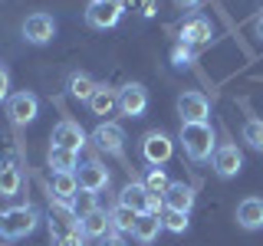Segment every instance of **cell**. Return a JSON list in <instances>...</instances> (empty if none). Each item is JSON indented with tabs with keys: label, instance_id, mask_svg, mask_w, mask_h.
Masks as SVG:
<instances>
[{
	"label": "cell",
	"instance_id": "1",
	"mask_svg": "<svg viewBox=\"0 0 263 246\" xmlns=\"http://www.w3.org/2000/svg\"><path fill=\"white\" fill-rule=\"evenodd\" d=\"M181 145H184V154L191 161H208L217 151V141H214V128L208 121H184L181 125Z\"/></svg>",
	"mask_w": 263,
	"mask_h": 246
},
{
	"label": "cell",
	"instance_id": "2",
	"mask_svg": "<svg viewBox=\"0 0 263 246\" xmlns=\"http://www.w3.org/2000/svg\"><path fill=\"white\" fill-rule=\"evenodd\" d=\"M40 223V213L33 207H10L0 213V236H7V240H20V236L33 233Z\"/></svg>",
	"mask_w": 263,
	"mask_h": 246
},
{
	"label": "cell",
	"instance_id": "3",
	"mask_svg": "<svg viewBox=\"0 0 263 246\" xmlns=\"http://www.w3.org/2000/svg\"><path fill=\"white\" fill-rule=\"evenodd\" d=\"M119 203L132 207L135 213H161V210H164V197H161V194H152V191L142 184V180H132V184L122 187Z\"/></svg>",
	"mask_w": 263,
	"mask_h": 246
},
{
	"label": "cell",
	"instance_id": "4",
	"mask_svg": "<svg viewBox=\"0 0 263 246\" xmlns=\"http://www.w3.org/2000/svg\"><path fill=\"white\" fill-rule=\"evenodd\" d=\"M122 0H92L89 4V10H86V20H89V27H96V30H109L119 23V16H122Z\"/></svg>",
	"mask_w": 263,
	"mask_h": 246
},
{
	"label": "cell",
	"instance_id": "5",
	"mask_svg": "<svg viewBox=\"0 0 263 246\" xmlns=\"http://www.w3.org/2000/svg\"><path fill=\"white\" fill-rule=\"evenodd\" d=\"M79 230V217L72 213L69 203H60V200H49V233H53V240H60V236H69Z\"/></svg>",
	"mask_w": 263,
	"mask_h": 246
},
{
	"label": "cell",
	"instance_id": "6",
	"mask_svg": "<svg viewBox=\"0 0 263 246\" xmlns=\"http://www.w3.org/2000/svg\"><path fill=\"white\" fill-rule=\"evenodd\" d=\"M23 36H27V43H33V46H43L56 36V20L49 13H30L27 20H23Z\"/></svg>",
	"mask_w": 263,
	"mask_h": 246
},
{
	"label": "cell",
	"instance_id": "7",
	"mask_svg": "<svg viewBox=\"0 0 263 246\" xmlns=\"http://www.w3.org/2000/svg\"><path fill=\"white\" fill-rule=\"evenodd\" d=\"M36 112H40V102L33 92H13L7 98V115H10L13 125H30L36 118Z\"/></svg>",
	"mask_w": 263,
	"mask_h": 246
},
{
	"label": "cell",
	"instance_id": "8",
	"mask_svg": "<svg viewBox=\"0 0 263 246\" xmlns=\"http://www.w3.org/2000/svg\"><path fill=\"white\" fill-rule=\"evenodd\" d=\"M171 151H175V145H171V138L164 135V131H148L145 141H142V158L152 164V168H158L171 158Z\"/></svg>",
	"mask_w": 263,
	"mask_h": 246
},
{
	"label": "cell",
	"instance_id": "9",
	"mask_svg": "<svg viewBox=\"0 0 263 246\" xmlns=\"http://www.w3.org/2000/svg\"><path fill=\"white\" fill-rule=\"evenodd\" d=\"M148 109V92L142 82H128V86L119 89V112L128 115V118H138Z\"/></svg>",
	"mask_w": 263,
	"mask_h": 246
},
{
	"label": "cell",
	"instance_id": "10",
	"mask_svg": "<svg viewBox=\"0 0 263 246\" xmlns=\"http://www.w3.org/2000/svg\"><path fill=\"white\" fill-rule=\"evenodd\" d=\"M76 194H79L76 171H53V177H49V200H60V203L72 207V197Z\"/></svg>",
	"mask_w": 263,
	"mask_h": 246
},
{
	"label": "cell",
	"instance_id": "11",
	"mask_svg": "<svg viewBox=\"0 0 263 246\" xmlns=\"http://www.w3.org/2000/svg\"><path fill=\"white\" fill-rule=\"evenodd\" d=\"M92 141L99 151L105 154H122V148H125V131H122L115 121H102L96 131H92Z\"/></svg>",
	"mask_w": 263,
	"mask_h": 246
},
{
	"label": "cell",
	"instance_id": "12",
	"mask_svg": "<svg viewBox=\"0 0 263 246\" xmlns=\"http://www.w3.org/2000/svg\"><path fill=\"white\" fill-rule=\"evenodd\" d=\"M178 115H181V125L184 121H208L211 105L201 92H184V95H178Z\"/></svg>",
	"mask_w": 263,
	"mask_h": 246
},
{
	"label": "cell",
	"instance_id": "13",
	"mask_svg": "<svg viewBox=\"0 0 263 246\" xmlns=\"http://www.w3.org/2000/svg\"><path fill=\"white\" fill-rule=\"evenodd\" d=\"M76 180H79V191H105L109 187V171L102 168L99 161H89V164H79L76 168Z\"/></svg>",
	"mask_w": 263,
	"mask_h": 246
},
{
	"label": "cell",
	"instance_id": "14",
	"mask_svg": "<svg viewBox=\"0 0 263 246\" xmlns=\"http://www.w3.org/2000/svg\"><path fill=\"white\" fill-rule=\"evenodd\" d=\"M214 171H217L220 177H234L240 174L243 168V154L237 151V145H217V151H214Z\"/></svg>",
	"mask_w": 263,
	"mask_h": 246
},
{
	"label": "cell",
	"instance_id": "15",
	"mask_svg": "<svg viewBox=\"0 0 263 246\" xmlns=\"http://www.w3.org/2000/svg\"><path fill=\"white\" fill-rule=\"evenodd\" d=\"M211 20L208 16H201V13H191L184 23H181V43H187V46H201V43H208L211 39Z\"/></svg>",
	"mask_w": 263,
	"mask_h": 246
},
{
	"label": "cell",
	"instance_id": "16",
	"mask_svg": "<svg viewBox=\"0 0 263 246\" xmlns=\"http://www.w3.org/2000/svg\"><path fill=\"white\" fill-rule=\"evenodd\" d=\"M164 207H168V210H181V213H191V207H194V187L184 184V180H171L168 191H164Z\"/></svg>",
	"mask_w": 263,
	"mask_h": 246
},
{
	"label": "cell",
	"instance_id": "17",
	"mask_svg": "<svg viewBox=\"0 0 263 246\" xmlns=\"http://www.w3.org/2000/svg\"><path fill=\"white\" fill-rule=\"evenodd\" d=\"M53 145L56 148H69V151H79L86 145V131H82L76 121H60L53 128Z\"/></svg>",
	"mask_w": 263,
	"mask_h": 246
},
{
	"label": "cell",
	"instance_id": "18",
	"mask_svg": "<svg viewBox=\"0 0 263 246\" xmlns=\"http://www.w3.org/2000/svg\"><path fill=\"white\" fill-rule=\"evenodd\" d=\"M237 223L243 230H260L263 227V200L260 197H247L237 203Z\"/></svg>",
	"mask_w": 263,
	"mask_h": 246
},
{
	"label": "cell",
	"instance_id": "19",
	"mask_svg": "<svg viewBox=\"0 0 263 246\" xmlns=\"http://www.w3.org/2000/svg\"><path fill=\"white\" fill-rule=\"evenodd\" d=\"M79 230H82V236H96V240H102L105 233H112V220H109L105 210H92L89 217L79 220Z\"/></svg>",
	"mask_w": 263,
	"mask_h": 246
},
{
	"label": "cell",
	"instance_id": "20",
	"mask_svg": "<svg viewBox=\"0 0 263 246\" xmlns=\"http://www.w3.org/2000/svg\"><path fill=\"white\" fill-rule=\"evenodd\" d=\"M89 109H92V115H112L119 109V89L99 86L92 92V98H89Z\"/></svg>",
	"mask_w": 263,
	"mask_h": 246
},
{
	"label": "cell",
	"instance_id": "21",
	"mask_svg": "<svg viewBox=\"0 0 263 246\" xmlns=\"http://www.w3.org/2000/svg\"><path fill=\"white\" fill-rule=\"evenodd\" d=\"M158 233H161V213H138L132 236H135L138 243H152Z\"/></svg>",
	"mask_w": 263,
	"mask_h": 246
},
{
	"label": "cell",
	"instance_id": "22",
	"mask_svg": "<svg viewBox=\"0 0 263 246\" xmlns=\"http://www.w3.org/2000/svg\"><path fill=\"white\" fill-rule=\"evenodd\" d=\"M46 161H49V168H53V171H76V168H79V151H69V148L49 145Z\"/></svg>",
	"mask_w": 263,
	"mask_h": 246
},
{
	"label": "cell",
	"instance_id": "23",
	"mask_svg": "<svg viewBox=\"0 0 263 246\" xmlns=\"http://www.w3.org/2000/svg\"><path fill=\"white\" fill-rule=\"evenodd\" d=\"M109 220H112V230H119V233H132L135 230V220H138V213L125 207V203H115V207L109 210Z\"/></svg>",
	"mask_w": 263,
	"mask_h": 246
},
{
	"label": "cell",
	"instance_id": "24",
	"mask_svg": "<svg viewBox=\"0 0 263 246\" xmlns=\"http://www.w3.org/2000/svg\"><path fill=\"white\" fill-rule=\"evenodd\" d=\"M96 89L99 86L92 82V76H86V72H72V76H69V95L79 98V102H89Z\"/></svg>",
	"mask_w": 263,
	"mask_h": 246
},
{
	"label": "cell",
	"instance_id": "25",
	"mask_svg": "<svg viewBox=\"0 0 263 246\" xmlns=\"http://www.w3.org/2000/svg\"><path fill=\"white\" fill-rule=\"evenodd\" d=\"M20 184H23V174L16 164H7V168H0V197H13L20 194Z\"/></svg>",
	"mask_w": 263,
	"mask_h": 246
},
{
	"label": "cell",
	"instance_id": "26",
	"mask_svg": "<svg viewBox=\"0 0 263 246\" xmlns=\"http://www.w3.org/2000/svg\"><path fill=\"white\" fill-rule=\"evenodd\" d=\"M92 210H99V207H96V194H92V191H79L76 197H72V213H76L79 220H82V217H89Z\"/></svg>",
	"mask_w": 263,
	"mask_h": 246
},
{
	"label": "cell",
	"instance_id": "27",
	"mask_svg": "<svg viewBox=\"0 0 263 246\" xmlns=\"http://www.w3.org/2000/svg\"><path fill=\"white\" fill-rule=\"evenodd\" d=\"M161 227L171 230V233H184V230H187V213L164 207V213H161Z\"/></svg>",
	"mask_w": 263,
	"mask_h": 246
},
{
	"label": "cell",
	"instance_id": "28",
	"mask_svg": "<svg viewBox=\"0 0 263 246\" xmlns=\"http://www.w3.org/2000/svg\"><path fill=\"white\" fill-rule=\"evenodd\" d=\"M142 184H145L152 194H161V197H164V191H168V184H171V180H168V174H164L161 168H152V171L145 174V180H142Z\"/></svg>",
	"mask_w": 263,
	"mask_h": 246
},
{
	"label": "cell",
	"instance_id": "29",
	"mask_svg": "<svg viewBox=\"0 0 263 246\" xmlns=\"http://www.w3.org/2000/svg\"><path fill=\"white\" fill-rule=\"evenodd\" d=\"M243 141L250 148H257V151H263V121H257V118L247 121L243 125Z\"/></svg>",
	"mask_w": 263,
	"mask_h": 246
},
{
	"label": "cell",
	"instance_id": "30",
	"mask_svg": "<svg viewBox=\"0 0 263 246\" xmlns=\"http://www.w3.org/2000/svg\"><path fill=\"white\" fill-rule=\"evenodd\" d=\"M171 63H175V66H187V63H191V46L178 39V46L171 49Z\"/></svg>",
	"mask_w": 263,
	"mask_h": 246
},
{
	"label": "cell",
	"instance_id": "31",
	"mask_svg": "<svg viewBox=\"0 0 263 246\" xmlns=\"http://www.w3.org/2000/svg\"><path fill=\"white\" fill-rule=\"evenodd\" d=\"M122 7H132V10H138L142 16L155 13V0H122Z\"/></svg>",
	"mask_w": 263,
	"mask_h": 246
},
{
	"label": "cell",
	"instance_id": "32",
	"mask_svg": "<svg viewBox=\"0 0 263 246\" xmlns=\"http://www.w3.org/2000/svg\"><path fill=\"white\" fill-rule=\"evenodd\" d=\"M4 98H10V72L0 63V102H4Z\"/></svg>",
	"mask_w": 263,
	"mask_h": 246
},
{
	"label": "cell",
	"instance_id": "33",
	"mask_svg": "<svg viewBox=\"0 0 263 246\" xmlns=\"http://www.w3.org/2000/svg\"><path fill=\"white\" fill-rule=\"evenodd\" d=\"M56 246H82V230H76V233L69 236H60V240H53Z\"/></svg>",
	"mask_w": 263,
	"mask_h": 246
},
{
	"label": "cell",
	"instance_id": "34",
	"mask_svg": "<svg viewBox=\"0 0 263 246\" xmlns=\"http://www.w3.org/2000/svg\"><path fill=\"white\" fill-rule=\"evenodd\" d=\"M99 246H125V243H122V236H119V233H105L102 240H99Z\"/></svg>",
	"mask_w": 263,
	"mask_h": 246
},
{
	"label": "cell",
	"instance_id": "35",
	"mask_svg": "<svg viewBox=\"0 0 263 246\" xmlns=\"http://www.w3.org/2000/svg\"><path fill=\"white\" fill-rule=\"evenodd\" d=\"M175 4H178V7H184V10H187V7H197L201 0H175Z\"/></svg>",
	"mask_w": 263,
	"mask_h": 246
},
{
	"label": "cell",
	"instance_id": "36",
	"mask_svg": "<svg viewBox=\"0 0 263 246\" xmlns=\"http://www.w3.org/2000/svg\"><path fill=\"white\" fill-rule=\"evenodd\" d=\"M257 33H260V36H263V16H260V20H257Z\"/></svg>",
	"mask_w": 263,
	"mask_h": 246
},
{
	"label": "cell",
	"instance_id": "37",
	"mask_svg": "<svg viewBox=\"0 0 263 246\" xmlns=\"http://www.w3.org/2000/svg\"><path fill=\"white\" fill-rule=\"evenodd\" d=\"M89 4H92V0H89Z\"/></svg>",
	"mask_w": 263,
	"mask_h": 246
}]
</instances>
